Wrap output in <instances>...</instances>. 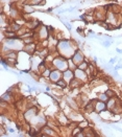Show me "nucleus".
Returning <instances> with one entry per match:
<instances>
[{"instance_id":"23","label":"nucleus","mask_w":122,"mask_h":137,"mask_svg":"<svg viewBox=\"0 0 122 137\" xmlns=\"http://www.w3.org/2000/svg\"><path fill=\"white\" fill-rule=\"evenodd\" d=\"M11 16L13 18H17L18 17V11L15 9V7H12L11 9Z\"/></svg>"},{"instance_id":"28","label":"nucleus","mask_w":122,"mask_h":137,"mask_svg":"<svg viewBox=\"0 0 122 137\" xmlns=\"http://www.w3.org/2000/svg\"><path fill=\"white\" fill-rule=\"evenodd\" d=\"M105 93L108 94V96H109L110 98H111V97H114V95H115V94H114V92H113L112 90H106V91H105Z\"/></svg>"},{"instance_id":"16","label":"nucleus","mask_w":122,"mask_h":137,"mask_svg":"<svg viewBox=\"0 0 122 137\" xmlns=\"http://www.w3.org/2000/svg\"><path fill=\"white\" fill-rule=\"evenodd\" d=\"M6 58H7V60L15 61V60L17 59V52H15V51H10L9 54L6 55Z\"/></svg>"},{"instance_id":"24","label":"nucleus","mask_w":122,"mask_h":137,"mask_svg":"<svg viewBox=\"0 0 122 137\" xmlns=\"http://www.w3.org/2000/svg\"><path fill=\"white\" fill-rule=\"evenodd\" d=\"M68 64H69V68H71V70H75L76 68H77V67L75 66V63H74L73 61H72V59L68 60Z\"/></svg>"},{"instance_id":"13","label":"nucleus","mask_w":122,"mask_h":137,"mask_svg":"<svg viewBox=\"0 0 122 137\" xmlns=\"http://www.w3.org/2000/svg\"><path fill=\"white\" fill-rule=\"evenodd\" d=\"M44 132L46 133L48 136H56V134H55V131H53L52 129L48 126V127H45L44 128Z\"/></svg>"},{"instance_id":"11","label":"nucleus","mask_w":122,"mask_h":137,"mask_svg":"<svg viewBox=\"0 0 122 137\" xmlns=\"http://www.w3.org/2000/svg\"><path fill=\"white\" fill-rule=\"evenodd\" d=\"M36 49V45L33 44V43H30V44H26L25 45V47L23 48V50L25 52H27V54H33V52L35 51Z\"/></svg>"},{"instance_id":"2","label":"nucleus","mask_w":122,"mask_h":137,"mask_svg":"<svg viewBox=\"0 0 122 137\" xmlns=\"http://www.w3.org/2000/svg\"><path fill=\"white\" fill-rule=\"evenodd\" d=\"M52 64L54 65V67H56L58 70L60 71H65L69 68V64H68V60L65 59L64 57H57L55 59H53Z\"/></svg>"},{"instance_id":"6","label":"nucleus","mask_w":122,"mask_h":137,"mask_svg":"<svg viewBox=\"0 0 122 137\" xmlns=\"http://www.w3.org/2000/svg\"><path fill=\"white\" fill-rule=\"evenodd\" d=\"M106 104L105 102H102V101H99V102H96L95 103V111L97 113H101L102 111H104L106 109Z\"/></svg>"},{"instance_id":"34","label":"nucleus","mask_w":122,"mask_h":137,"mask_svg":"<svg viewBox=\"0 0 122 137\" xmlns=\"http://www.w3.org/2000/svg\"><path fill=\"white\" fill-rule=\"evenodd\" d=\"M45 3H46V1H45V0H42V1H40V5H45Z\"/></svg>"},{"instance_id":"21","label":"nucleus","mask_w":122,"mask_h":137,"mask_svg":"<svg viewBox=\"0 0 122 137\" xmlns=\"http://www.w3.org/2000/svg\"><path fill=\"white\" fill-rule=\"evenodd\" d=\"M21 28V25L20 24H17V23H13L12 25H11V30L12 32H18V30Z\"/></svg>"},{"instance_id":"18","label":"nucleus","mask_w":122,"mask_h":137,"mask_svg":"<svg viewBox=\"0 0 122 137\" xmlns=\"http://www.w3.org/2000/svg\"><path fill=\"white\" fill-rule=\"evenodd\" d=\"M5 36H6V38L7 39H16L17 38V35L15 34V32H6V34H5Z\"/></svg>"},{"instance_id":"27","label":"nucleus","mask_w":122,"mask_h":137,"mask_svg":"<svg viewBox=\"0 0 122 137\" xmlns=\"http://www.w3.org/2000/svg\"><path fill=\"white\" fill-rule=\"evenodd\" d=\"M34 11H35V10L32 9V6H28V5H27V6L24 7V12H25V13H32V12H34Z\"/></svg>"},{"instance_id":"33","label":"nucleus","mask_w":122,"mask_h":137,"mask_svg":"<svg viewBox=\"0 0 122 137\" xmlns=\"http://www.w3.org/2000/svg\"><path fill=\"white\" fill-rule=\"evenodd\" d=\"M64 23H65V25L68 27V29H71V28H72V27H71V25H70L69 23H68V22H64Z\"/></svg>"},{"instance_id":"25","label":"nucleus","mask_w":122,"mask_h":137,"mask_svg":"<svg viewBox=\"0 0 122 137\" xmlns=\"http://www.w3.org/2000/svg\"><path fill=\"white\" fill-rule=\"evenodd\" d=\"M50 73H51V71H50V70L48 69V68H47L46 70H44V71L42 72V75H43V78H49Z\"/></svg>"},{"instance_id":"8","label":"nucleus","mask_w":122,"mask_h":137,"mask_svg":"<svg viewBox=\"0 0 122 137\" xmlns=\"http://www.w3.org/2000/svg\"><path fill=\"white\" fill-rule=\"evenodd\" d=\"M74 78V73L72 72L71 69H67L63 72V79L66 81V82H70L72 79Z\"/></svg>"},{"instance_id":"29","label":"nucleus","mask_w":122,"mask_h":137,"mask_svg":"<svg viewBox=\"0 0 122 137\" xmlns=\"http://www.w3.org/2000/svg\"><path fill=\"white\" fill-rule=\"evenodd\" d=\"M111 44H112V42H111V41H104V42L102 43V45H103L104 47H109Z\"/></svg>"},{"instance_id":"35","label":"nucleus","mask_w":122,"mask_h":137,"mask_svg":"<svg viewBox=\"0 0 122 137\" xmlns=\"http://www.w3.org/2000/svg\"><path fill=\"white\" fill-rule=\"evenodd\" d=\"M117 52H118V54H122V50L118 48V49H117Z\"/></svg>"},{"instance_id":"19","label":"nucleus","mask_w":122,"mask_h":137,"mask_svg":"<svg viewBox=\"0 0 122 137\" xmlns=\"http://www.w3.org/2000/svg\"><path fill=\"white\" fill-rule=\"evenodd\" d=\"M1 100H2V101H5L6 103H7V101L11 100V92H10V91H6V92L1 96Z\"/></svg>"},{"instance_id":"30","label":"nucleus","mask_w":122,"mask_h":137,"mask_svg":"<svg viewBox=\"0 0 122 137\" xmlns=\"http://www.w3.org/2000/svg\"><path fill=\"white\" fill-rule=\"evenodd\" d=\"M75 136H77V137H85V136H86V133H85V132H78Z\"/></svg>"},{"instance_id":"26","label":"nucleus","mask_w":122,"mask_h":137,"mask_svg":"<svg viewBox=\"0 0 122 137\" xmlns=\"http://www.w3.org/2000/svg\"><path fill=\"white\" fill-rule=\"evenodd\" d=\"M78 127H79L80 129H85V128L88 127V123H87V121H81V123H79Z\"/></svg>"},{"instance_id":"32","label":"nucleus","mask_w":122,"mask_h":137,"mask_svg":"<svg viewBox=\"0 0 122 137\" xmlns=\"http://www.w3.org/2000/svg\"><path fill=\"white\" fill-rule=\"evenodd\" d=\"M0 134H1V135H4V134H5V131H4V129H3L2 126L0 127Z\"/></svg>"},{"instance_id":"31","label":"nucleus","mask_w":122,"mask_h":137,"mask_svg":"<svg viewBox=\"0 0 122 137\" xmlns=\"http://www.w3.org/2000/svg\"><path fill=\"white\" fill-rule=\"evenodd\" d=\"M78 132H80V128L78 127L77 129H75V130H73V132H72V134H73V136H75L76 134H77Z\"/></svg>"},{"instance_id":"15","label":"nucleus","mask_w":122,"mask_h":137,"mask_svg":"<svg viewBox=\"0 0 122 137\" xmlns=\"http://www.w3.org/2000/svg\"><path fill=\"white\" fill-rule=\"evenodd\" d=\"M98 98H99V101H102V102H108L109 101V96H108V94H106L105 92H102V93H100V94H98Z\"/></svg>"},{"instance_id":"5","label":"nucleus","mask_w":122,"mask_h":137,"mask_svg":"<svg viewBox=\"0 0 122 137\" xmlns=\"http://www.w3.org/2000/svg\"><path fill=\"white\" fill-rule=\"evenodd\" d=\"M71 59H72V61H73L75 64L79 65L81 62H83V55L81 54L79 50H76V51H75V54L72 56Z\"/></svg>"},{"instance_id":"14","label":"nucleus","mask_w":122,"mask_h":137,"mask_svg":"<svg viewBox=\"0 0 122 137\" xmlns=\"http://www.w3.org/2000/svg\"><path fill=\"white\" fill-rule=\"evenodd\" d=\"M67 104H68V105H70V107H71V108H73V109H77V105H76V102L73 101L72 98L67 97Z\"/></svg>"},{"instance_id":"1","label":"nucleus","mask_w":122,"mask_h":137,"mask_svg":"<svg viewBox=\"0 0 122 137\" xmlns=\"http://www.w3.org/2000/svg\"><path fill=\"white\" fill-rule=\"evenodd\" d=\"M57 47H58V49L60 51V54H62L63 56H65V57H67V58L72 57L75 54V51H76V50H74L70 41H68V40L59 41L58 44H57Z\"/></svg>"},{"instance_id":"3","label":"nucleus","mask_w":122,"mask_h":137,"mask_svg":"<svg viewBox=\"0 0 122 137\" xmlns=\"http://www.w3.org/2000/svg\"><path fill=\"white\" fill-rule=\"evenodd\" d=\"M49 79L51 82H54L56 83L57 81H59L60 79H63V75H62V72H60V70L56 69V70H52L50 75H49Z\"/></svg>"},{"instance_id":"12","label":"nucleus","mask_w":122,"mask_h":137,"mask_svg":"<svg viewBox=\"0 0 122 137\" xmlns=\"http://www.w3.org/2000/svg\"><path fill=\"white\" fill-rule=\"evenodd\" d=\"M117 102H118V100H115L114 97H111V98H109V101H108V109H110V110H112L114 107H115V105L117 104Z\"/></svg>"},{"instance_id":"20","label":"nucleus","mask_w":122,"mask_h":137,"mask_svg":"<svg viewBox=\"0 0 122 137\" xmlns=\"http://www.w3.org/2000/svg\"><path fill=\"white\" fill-rule=\"evenodd\" d=\"M56 84H57V86L60 87V88H65V87L67 86V82H66L64 79H60L59 81H57Z\"/></svg>"},{"instance_id":"4","label":"nucleus","mask_w":122,"mask_h":137,"mask_svg":"<svg viewBox=\"0 0 122 137\" xmlns=\"http://www.w3.org/2000/svg\"><path fill=\"white\" fill-rule=\"evenodd\" d=\"M87 77H88V75L86 73V70H81V69H79L78 67L74 70V78L78 79L80 81H85L87 79Z\"/></svg>"},{"instance_id":"9","label":"nucleus","mask_w":122,"mask_h":137,"mask_svg":"<svg viewBox=\"0 0 122 137\" xmlns=\"http://www.w3.org/2000/svg\"><path fill=\"white\" fill-rule=\"evenodd\" d=\"M81 85H82V81L76 79V78H74V79H72V80L70 81V86H71L72 88H78V87H80Z\"/></svg>"},{"instance_id":"7","label":"nucleus","mask_w":122,"mask_h":137,"mask_svg":"<svg viewBox=\"0 0 122 137\" xmlns=\"http://www.w3.org/2000/svg\"><path fill=\"white\" fill-rule=\"evenodd\" d=\"M37 114V108L36 107H33V108H29L25 113H24V117L25 119L29 120L30 118H34Z\"/></svg>"},{"instance_id":"10","label":"nucleus","mask_w":122,"mask_h":137,"mask_svg":"<svg viewBox=\"0 0 122 137\" xmlns=\"http://www.w3.org/2000/svg\"><path fill=\"white\" fill-rule=\"evenodd\" d=\"M106 19H108V22H111L112 24L116 23V15L114 12H110L106 14Z\"/></svg>"},{"instance_id":"17","label":"nucleus","mask_w":122,"mask_h":137,"mask_svg":"<svg viewBox=\"0 0 122 137\" xmlns=\"http://www.w3.org/2000/svg\"><path fill=\"white\" fill-rule=\"evenodd\" d=\"M48 36V32H47V28L45 26H42L41 30H40V37L41 38H46Z\"/></svg>"},{"instance_id":"22","label":"nucleus","mask_w":122,"mask_h":137,"mask_svg":"<svg viewBox=\"0 0 122 137\" xmlns=\"http://www.w3.org/2000/svg\"><path fill=\"white\" fill-rule=\"evenodd\" d=\"M77 67L79 68V69H81V70H87V69H88V67H89V65H88L87 62H85V61H83V62H81Z\"/></svg>"}]
</instances>
